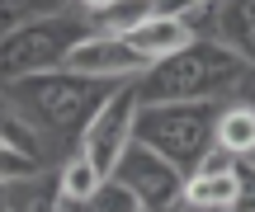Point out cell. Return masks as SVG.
<instances>
[{"instance_id": "6da1fadb", "label": "cell", "mask_w": 255, "mask_h": 212, "mask_svg": "<svg viewBox=\"0 0 255 212\" xmlns=\"http://www.w3.org/2000/svg\"><path fill=\"white\" fill-rule=\"evenodd\" d=\"M128 80H100V75H81V71H43L28 80L5 85V99L24 113V123L47 141L52 165H62L76 146H81L85 128L95 123V113L123 90Z\"/></svg>"}, {"instance_id": "7a4b0ae2", "label": "cell", "mask_w": 255, "mask_h": 212, "mask_svg": "<svg viewBox=\"0 0 255 212\" xmlns=\"http://www.w3.org/2000/svg\"><path fill=\"white\" fill-rule=\"evenodd\" d=\"M142 104H194V99H255V66L213 38H199L180 57H165L137 80Z\"/></svg>"}, {"instance_id": "3957f363", "label": "cell", "mask_w": 255, "mask_h": 212, "mask_svg": "<svg viewBox=\"0 0 255 212\" xmlns=\"http://www.w3.org/2000/svg\"><path fill=\"white\" fill-rule=\"evenodd\" d=\"M81 38H90V24H85L81 9L28 19V24L0 33V90L14 80H28V75H43V71H62Z\"/></svg>"}, {"instance_id": "277c9868", "label": "cell", "mask_w": 255, "mask_h": 212, "mask_svg": "<svg viewBox=\"0 0 255 212\" xmlns=\"http://www.w3.org/2000/svg\"><path fill=\"white\" fill-rule=\"evenodd\" d=\"M218 99H194V104H137L132 137L142 146L161 151L170 165L189 175L213 146V128H218Z\"/></svg>"}, {"instance_id": "5b68a950", "label": "cell", "mask_w": 255, "mask_h": 212, "mask_svg": "<svg viewBox=\"0 0 255 212\" xmlns=\"http://www.w3.org/2000/svg\"><path fill=\"white\" fill-rule=\"evenodd\" d=\"M109 179H119L128 194L142 203V212H165L170 203L184 198V179H189V175H184L180 165H170L161 151L142 146V141L132 137L123 146V156H119V165H114Z\"/></svg>"}, {"instance_id": "8992f818", "label": "cell", "mask_w": 255, "mask_h": 212, "mask_svg": "<svg viewBox=\"0 0 255 212\" xmlns=\"http://www.w3.org/2000/svg\"><path fill=\"white\" fill-rule=\"evenodd\" d=\"M137 104H142V94H137V80H128L119 94H114L109 104H104L100 113H95V123L85 128L81 137V151L95 160V165L104 170V175H114V165H119L123 146L132 141V123H137Z\"/></svg>"}, {"instance_id": "52a82bcc", "label": "cell", "mask_w": 255, "mask_h": 212, "mask_svg": "<svg viewBox=\"0 0 255 212\" xmlns=\"http://www.w3.org/2000/svg\"><path fill=\"white\" fill-rule=\"evenodd\" d=\"M199 38H213L227 52H237L246 66H255V0H218V5L175 9Z\"/></svg>"}, {"instance_id": "ba28073f", "label": "cell", "mask_w": 255, "mask_h": 212, "mask_svg": "<svg viewBox=\"0 0 255 212\" xmlns=\"http://www.w3.org/2000/svg\"><path fill=\"white\" fill-rule=\"evenodd\" d=\"M66 71H81V75H100V80H142L151 66L128 47V38L114 33H90L71 47L66 57Z\"/></svg>"}, {"instance_id": "9c48e42d", "label": "cell", "mask_w": 255, "mask_h": 212, "mask_svg": "<svg viewBox=\"0 0 255 212\" xmlns=\"http://www.w3.org/2000/svg\"><path fill=\"white\" fill-rule=\"evenodd\" d=\"M123 38H128V47H132L146 66L165 62V57H180L184 47L199 43V33H194V28L184 24V14H175V9H156L146 24H137L132 33H123Z\"/></svg>"}, {"instance_id": "30bf717a", "label": "cell", "mask_w": 255, "mask_h": 212, "mask_svg": "<svg viewBox=\"0 0 255 212\" xmlns=\"http://www.w3.org/2000/svg\"><path fill=\"white\" fill-rule=\"evenodd\" d=\"M213 141L222 151H232L237 160H255V104L251 99H232L218 109V128Z\"/></svg>"}, {"instance_id": "8fae6325", "label": "cell", "mask_w": 255, "mask_h": 212, "mask_svg": "<svg viewBox=\"0 0 255 212\" xmlns=\"http://www.w3.org/2000/svg\"><path fill=\"white\" fill-rule=\"evenodd\" d=\"M0 198H5V212H57L62 208V189H57L52 170H38V175H24L14 184H5Z\"/></svg>"}, {"instance_id": "7c38bea8", "label": "cell", "mask_w": 255, "mask_h": 212, "mask_svg": "<svg viewBox=\"0 0 255 212\" xmlns=\"http://www.w3.org/2000/svg\"><path fill=\"white\" fill-rule=\"evenodd\" d=\"M52 175H57V189H62V198H66V203H85V198H90L95 189H100L104 179H109V175H104V170L95 165V160L85 156L81 146H76L71 156H66L62 165L52 170Z\"/></svg>"}, {"instance_id": "4fadbf2b", "label": "cell", "mask_w": 255, "mask_h": 212, "mask_svg": "<svg viewBox=\"0 0 255 212\" xmlns=\"http://www.w3.org/2000/svg\"><path fill=\"white\" fill-rule=\"evenodd\" d=\"M156 14V0H109L104 9H90L85 14V24H90V33H132L137 24H146V19Z\"/></svg>"}, {"instance_id": "5bb4252c", "label": "cell", "mask_w": 255, "mask_h": 212, "mask_svg": "<svg viewBox=\"0 0 255 212\" xmlns=\"http://www.w3.org/2000/svg\"><path fill=\"white\" fill-rule=\"evenodd\" d=\"M57 212H142V203L128 194L119 179H104L85 203H66V198H62V208H57Z\"/></svg>"}, {"instance_id": "9a60e30c", "label": "cell", "mask_w": 255, "mask_h": 212, "mask_svg": "<svg viewBox=\"0 0 255 212\" xmlns=\"http://www.w3.org/2000/svg\"><path fill=\"white\" fill-rule=\"evenodd\" d=\"M71 9V0H0V33L28 24V19H47V14H62Z\"/></svg>"}, {"instance_id": "2e32d148", "label": "cell", "mask_w": 255, "mask_h": 212, "mask_svg": "<svg viewBox=\"0 0 255 212\" xmlns=\"http://www.w3.org/2000/svg\"><path fill=\"white\" fill-rule=\"evenodd\" d=\"M24 175H38V165H33L28 156H19L14 146H5V141H0V189L14 184V179H24Z\"/></svg>"}, {"instance_id": "e0dca14e", "label": "cell", "mask_w": 255, "mask_h": 212, "mask_svg": "<svg viewBox=\"0 0 255 212\" xmlns=\"http://www.w3.org/2000/svg\"><path fill=\"white\" fill-rule=\"evenodd\" d=\"M71 5L81 9V14H90V9H104V5H109V0H71Z\"/></svg>"}, {"instance_id": "ac0fdd59", "label": "cell", "mask_w": 255, "mask_h": 212, "mask_svg": "<svg viewBox=\"0 0 255 212\" xmlns=\"http://www.w3.org/2000/svg\"><path fill=\"white\" fill-rule=\"evenodd\" d=\"M165 212H208V208H189V203H184V198H180V203H170Z\"/></svg>"}, {"instance_id": "d6986e66", "label": "cell", "mask_w": 255, "mask_h": 212, "mask_svg": "<svg viewBox=\"0 0 255 212\" xmlns=\"http://www.w3.org/2000/svg\"><path fill=\"white\" fill-rule=\"evenodd\" d=\"M0 212H5V198H0Z\"/></svg>"}]
</instances>
